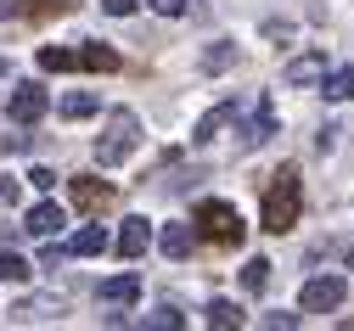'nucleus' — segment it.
<instances>
[{
    "mask_svg": "<svg viewBox=\"0 0 354 331\" xmlns=\"http://www.w3.org/2000/svg\"><path fill=\"white\" fill-rule=\"evenodd\" d=\"M102 12L107 17H129V12H136V0H102Z\"/></svg>",
    "mask_w": 354,
    "mask_h": 331,
    "instance_id": "nucleus-28",
    "label": "nucleus"
},
{
    "mask_svg": "<svg viewBox=\"0 0 354 331\" xmlns=\"http://www.w3.org/2000/svg\"><path fill=\"white\" fill-rule=\"evenodd\" d=\"M259 325H270V331H292V325H298V314H264Z\"/></svg>",
    "mask_w": 354,
    "mask_h": 331,
    "instance_id": "nucleus-27",
    "label": "nucleus"
},
{
    "mask_svg": "<svg viewBox=\"0 0 354 331\" xmlns=\"http://www.w3.org/2000/svg\"><path fill=\"white\" fill-rule=\"evenodd\" d=\"M147 325H158V331H180V325H186V314L174 309V303H163V309H152V314H147Z\"/></svg>",
    "mask_w": 354,
    "mask_h": 331,
    "instance_id": "nucleus-23",
    "label": "nucleus"
},
{
    "mask_svg": "<svg viewBox=\"0 0 354 331\" xmlns=\"http://www.w3.org/2000/svg\"><path fill=\"white\" fill-rule=\"evenodd\" d=\"M96 107H102V102L91 96V90H68V96L57 102V113H62V118H91Z\"/></svg>",
    "mask_w": 354,
    "mask_h": 331,
    "instance_id": "nucleus-16",
    "label": "nucleus"
},
{
    "mask_svg": "<svg viewBox=\"0 0 354 331\" xmlns=\"http://www.w3.org/2000/svg\"><path fill=\"white\" fill-rule=\"evenodd\" d=\"M62 225H68V214H62L57 202H39V208H28V219H23V230H28V236H39V242H51Z\"/></svg>",
    "mask_w": 354,
    "mask_h": 331,
    "instance_id": "nucleus-9",
    "label": "nucleus"
},
{
    "mask_svg": "<svg viewBox=\"0 0 354 331\" xmlns=\"http://www.w3.org/2000/svg\"><path fill=\"white\" fill-rule=\"evenodd\" d=\"M270 269H276L270 258H248V264H242V287H248V292H264V287H270Z\"/></svg>",
    "mask_w": 354,
    "mask_h": 331,
    "instance_id": "nucleus-20",
    "label": "nucleus"
},
{
    "mask_svg": "<svg viewBox=\"0 0 354 331\" xmlns=\"http://www.w3.org/2000/svg\"><path fill=\"white\" fill-rule=\"evenodd\" d=\"M231 118H236V102H225V107H214V113H203V118H197V129H192V140H197V146H208V140H214L219 129H225Z\"/></svg>",
    "mask_w": 354,
    "mask_h": 331,
    "instance_id": "nucleus-11",
    "label": "nucleus"
},
{
    "mask_svg": "<svg viewBox=\"0 0 354 331\" xmlns=\"http://www.w3.org/2000/svg\"><path fill=\"white\" fill-rule=\"evenodd\" d=\"M12 202H17V180L0 174V208H12Z\"/></svg>",
    "mask_w": 354,
    "mask_h": 331,
    "instance_id": "nucleus-29",
    "label": "nucleus"
},
{
    "mask_svg": "<svg viewBox=\"0 0 354 331\" xmlns=\"http://www.w3.org/2000/svg\"><path fill=\"white\" fill-rule=\"evenodd\" d=\"M96 298H102V303H136V298H141V275H113V281H102Z\"/></svg>",
    "mask_w": 354,
    "mask_h": 331,
    "instance_id": "nucleus-14",
    "label": "nucleus"
},
{
    "mask_svg": "<svg viewBox=\"0 0 354 331\" xmlns=\"http://www.w3.org/2000/svg\"><path fill=\"white\" fill-rule=\"evenodd\" d=\"M6 17H17V0H0V23H6Z\"/></svg>",
    "mask_w": 354,
    "mask_h": 331,
    "instance_id": "nucleus-30",
    "label": "nucleus"
},
{
    "mask_svg": "<svg viewBox=\"0 0 354 331\" xmlns=\"http://www.w3.org/2000/svg\"><path fill=\"white\" fill-rule=\"evenodd\" d=\"M343 292H348L343 275H315V281H304V298L298 303H304V314H326V309L343 303Z\"/></svg>",
    "mask_w": 354,
    "mask_h": 331,
    "instance_id": "nucleus-4",
    "label": "nucleus"
},
{
    "mask_svg": "<svg viewBox=\"0 0 354 331\" xmlns=\"http://www.w3.org/2000/svg\"><path fill=\"white\" fill-rule=\"evenodd\" d=\"M68 253H73V258H96V253H107V230H102V225H84V230H73Z\"/></svg>",
    "mask_w": 354,
    "mask_h": 331,
    "instance_id": "nucleus-13",
    "label": "nucleus"
},
{
    "mask_svg": "<svg viewBox=\"0 0 354 331\" xmlns=\"http://www.w3.org/2000/svg\"><path fill=\"white\" fill-rule=\"evenodd\" d=\"M158 247H163L169 258H186V253L197 247V230H192V225H163V236H158Z\"/></svg>",
    "mask_w": 354,
    "mask_h": 331,
    "instance_id": "nucleus-12",
    "label": "nucleus"
},
{
    "mask_svg": "<svg viewBox=\"0 0 354 331\" xmlns=\"http://www.w3.org/2000/svg\"><path fill=\"white\" fill-rule=\"evenodd\" d=\"M147 247H152V225H147L141 214L124 219V230H118V253H124V258H141Z\"/></svg>",
    "mask_w": 354,
    "mask_h": 331,
    "instance_id": "nucleus-10",
    "label": "nucleus"
},
{
    "mask_svg": "<svg viewBox=\"0 0 354 331\" xmlns=\"http://www.w3.org/2000/svg\"><path fill=\"white\" fill-rule=\"evenodd\" d=\"M6 73H12V62H6V57H0V79H6Z\"/></svg>",
    "mask_w": 354,
    "mask_h": 331,
    "instance_id": "nucleus-31",
    "label": "nucleus"
},
{
    "mask_svg": "<svg viewBox=\"0 0 354 331\" xmlns=\"http://www.w3.org/2000/svg\"><path fill=\"white\" fill-rule=\"evenodd\" d=\"M298 214H304V180H298V169L287 163V169L270 174V185H264V230L281 236V230L298 225Z\"/></svg>",
    "mask_w": 354,
    "mask_h": 331,
    "instance_id": "nucleus-1",
    "label": "nucleus"
},
{
    "mask_svg": "<svg viewBox=\"0 0 354 331\" xmlns=\"http://www.w3.org/2000/svg\"><path fill=\"white\" fill-rule=\"evenodd\" d=\"M281 79H287L292 90H309V84H321V79H326V57H321V51H298V57L287 62V73H281Z\"/></svg>",
    "mask_w": 354,
    "mask_h": 331,
    "instance_id": "nucleus-7",
    "label": "nucleus"
},
{
    "mask_svg": "<svg viewBox=\"0 0 354 331\" xmlns=\"http://www.w3.org/2000/svg\"><path fill=\"white\" fill-rule=\"evenodd\" d=\"M39 68L46 73H73V45H46V51H39Z\"/></svg>",
    "mask_w": 354,
    "mask_h": 331,
    "instance_id": "nucleus-21",
    "label": "nucleus"
},
{
    "mask_svg": "<svg viewBox=\"0 0 354 331\" xmlns=\"http://www.w3.org/2000/svg\"><path fill=\"white\" fill-rule=\"evenodd\" d=\"M46 107H51V96H46V84H17L12 90V102H6V113H12V124H39L46 118Z\"/></svg>",
    "mask_w": 354,
    "mask_h": 331,
    "instance_id": "nucleus-5",
    "label": "nucleus"
},
{
    "mask_svg": "<svg viewBox=\"0 0 354 331\" xmlns=\"http://www.w3.org/2000/svg\"><path fill=\"white\" fill-rule=\"evenodd\" d=\"M203 320H208V325H214V331H231V325H236V320H242V309H236V303H231V298H214V303H208V314H203Z\"/></svg>",
    "mask_w": 354,
    "mask_h": 331,
    "instance_id": "nucleus-17",
    "label": "nucleus"
},
{
    "mask_svg": "<svg viewBox=\"0 0 354 331\" xmlns=\"http://www.w3.org/2000/svg\"><path fill=\"white\" fill-rule=\"evenodd\" d=\"M321 90H326L332 102H348V96H354V68H332V73L321 79Z\"/></svg>",
    "mask_w": 354,
    "mask_h": 331,
    "instance_id": "nucleus-18",
    "label": "nucleus"
},
{
    "mask_svg": "<svg viewBox=\"0 0 354 331\" xmlns=\"http://www.w3.org/2000/svg\"><path fill=\"white\" fill-rule=\"evenodd\" d=\"M136 140H141V118L129 113V107H118V113L107 118V135H96V163H102V169L124 163L129 152H136Z\"/></svg>",
    "mask_w": 354,
    "mask_h": 331,
    "instance_id": "nucleus-3",
    "label": "nucleus"
},
{
    "mask_svg": "<svg viewBox=\"0 0 354 331\" xmlns=\"http://www.w3.org/2000/svg\"><path fill=\"white\" fill-rule=\"evenodd\" d=\"M73 68H84V73H118V51H113V45L84 39V45H73Z\"/></svg>",
    "mask_w": 354,
    "mask_h": 331,
    "instance_id": "nucleus-8",
    "label": "nucleus"
},
{
    "mask_svg": "<svg viewBox=\"0 0 354 331\" xmlns=\"http://www.w3.org/2000/svg\"><path fill=\"white\" fill-rule=\"evenodd\" d=\"M192 230H197V242H214V247H242V236H248V219L231 208V202H219V197H203L192 208Z\"/></svg>",
    "mask_w": 354,
    "mask_h": 331,
    "instance_id": "nucleus-2",
    "label": "nucleus"
},
{
    "mask_svg": "<svg viewBox=\"0 0 354 331\" xmlns=\"http://www.w3.org/2000/svg\"><path fill=\"white\" fill-rule=\"evenodd\" d=\"M23 275H28V264L17 253H0V281H23Z\"/></svg>",
    "mask_w": 354,
    "mask_h": 331,
    "instance_id": "nucleus-24",
    "label": "nucleus"
},
{
    "mask_svg": "<svg viewBox=\"0 0 354 331\" xmlns=\"http://www.w3.org/2000/svg\"><path fill=\"white\" fill-rule=\"evenodd\" d=\"M68 185H73V208H79V214H107L113 197H118L113 185L96 180V174H79V180H68Z\"/></svg>",
    "mask_w": 354,
    "mask_h": 331,
    "instance_id": "nucleus-6",
    "label": "nucleus"
},
{
    "mask_svg": "<svg viewBox=\"0 0 354 331\" xmlns=\"http://www.w3.org/2000/svg\"><path fill=\"white\" fill-rule=\"evenodd\" d=\"M57 314H62V298H28V303L12 309V320H23V325L28 320H57Z\"/></svg>",
    "mask_w": 354,
    "mask_h": 331,
    "instance_id": "nucleus-15",
    "label": "nucleus"
},
{
    "mask_svg": "<svg viewBox=\"0 0 354 331\" xmlns=\"http://www.w3.org/2000/svg\"><path fill=\"white\" fill-rule=\"evenodd\" d=\"M152 6H158V12H163V17H186V12H192V6H197V0H152Z\"/></svg>",
    "mask_w": 354,
    "mask_h": 331,
    "instance_id": "nucleus-25",
    "label": "nucleus"
},
{
    "mask_svg": "<svg viewBox=\"0 0 354 331\" xmlns=\"http://www.w3.org/2000/svg\"><path fill=\"white\" fill-rule=\"evenodd\" d=\"M231 62H236V45H231V39H214L208 51H203V68H208V73H225Z\"/></svg>",
    "mask_w": 354,
    "mask_h": 331,
    "instance_id": "nucleus-19",
    "label": "nucleus"
},
{
    "mask_svg": "<svg viewBox=\"0 0 354 331\" xmlns=\"http://www.w3.org/2000/svg\"><path fill=\"white\" fill-rule=\"evenodd\" d=\"M73 0H17V12L23 17H57V12H68Z\"/></svg>",
    "mask_w": 354,
    "mask_h": 331,
    "instance_id": "nucleus-22",
    "label": "nucleus"
},
{
    "mask_svg": "<svg viewBox=\"0 0 354 331\" xmlns=\"http://www.w3.org/2000/svg\"><path fill=\"white\" fill-rule=\"evenodd\" d=\"M28 180H34V191H57V174L51 169H28Z\"/></svg>",
    "mask_w": 354,
    "mask_h": 331,
    "instance_id": "nucleus-26",
    "label": "nucleus"
}]
</instances>
